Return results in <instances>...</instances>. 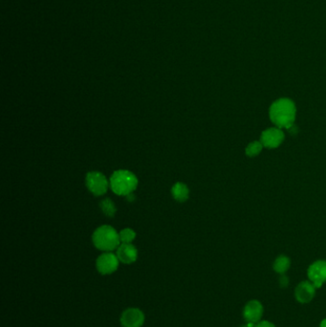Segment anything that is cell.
I'll use <instances>...</instances> for the list:
<instances>
[{
    "instance_id": "11",
    "label": "cell",
    "mask_w": 326,
    "mask_h": 327,
    "mask_svg": "<svg viewBox=\"0 0 326 327\" xmlns=\"http://www.w3.org/2000/svg\"><path fill=\"white\" fill-rule=\"evenodd\" d=\"M117 257L119 260L124 264H131L138 258V251L136 247L131 243H122L117 249Z\"/></svg>"
},
{
    "instance_id": "4",
    "label": "cell",
    "mask_w": 326,
    "mask_h": 327,
    "mask_svg": "<svg viewBox=\"0 0 326 327\" xmlns=\"http://www.w3.org/2000/svg\"><path fill=\"white\" fill-rule=\"evenodd\" d=\"M85 183L88 189L96 196L104 194L108 188V181L106 177L98 171H91L86 174Z\"/></svg>"
},
{
    "instance_id": "21",
    "label": "cell",
    "mask_w": 326,
    "mask_h": 327,
    "mask_svg": "<svg viewBox=\"0 0 326 327\" xmlns=\"http://www.w3.org/2000/svg\"><path fill=\"white\" fill-rule=\"evenodd\" d=\"M320 327H326V319H325L322 323H321V326Z\"/></svg>"
},
{
    "instance_id": "19",
    "label": "cell",
    "mask_w": 326,
    "mask_h": 327,
    "mask_svg": "<svg viewBox=\"0 0 326 327\" xmlns=\"http://www.w3.org/2000/svg\"><path fill=\"white\" fill-rule=\"evenodd\" d=\"M126 197H127V199H128V200H129V201H130V202H132V201H133V200H134V198H135V197H134V195H133V194H132V193H130V194H128V195H127V196H126Z\"/></svg>"
},
{
    "instance_id": "9",
    "label": "cell",
    "mask_w": 326,
    "mask_h": 327,
    "mask_svg": "<svg viewBox=\"0 0 326 327\" xmlns=\"http://www.w3.org/2000/svg\"><path fill=\"white\" fill-rule=\"evenodd\" d=\"M264 308L258 301H251L249 302L244 307L243 310V317L247 323L252 324H257L260 322L262 316H263Z\"/></svg>"
},
{
    "instance_id": "17",
    "label": "cell",
    "mask_w": 326,
    "mask_h": 327,
    "mask_svg": "<svg viewBox=\"0 0 326 327\" xmlns=\"http://www.w3.org/2000/svg\"><path fill=\"white\" fill-rule=\"evenodd\" d=\"M279 285L282 288H285L289 285V279L284 275H282V277L279 280Z\"/></svg>"
},
{
    "instance_id": "6",
    "label": "cell",
    "mask_w": 326,
    "mask_h": 327,
    "mask_svg": "<svg viewBox=\"0 0 326 327\" xmlns=\"http://www.w3.org/2000/svg\"><path fill=\"white\" fill-rule=\"evenodd\" d=\"M144 314L139 308H128L121 315V325L122 327H142L144 324Z\"/></svg>"
},
{
    "instance_id": "15",
    "label": "cell",
    "mask_w": 326,
    "mask_h": 327,
    "mask_svg": "<svg viewBox=\"0 0 326 327\" xmlns=\"http://www.w3.org/2000/svg\"><path fill=\"white\" fill-rule=\"evenodd\" d=\"M101 209H102L103 213L109 217H113L117 211L116 206L112 202L110 198H105L101 202Z\"/></svg>"
},
{
    "instance_id": "2",
    "label": "cell",
    "mask_w": 326,
    "mask_h": 327,
    "mask_svg": "<svg viewBox=\"0 0 326 327\" xmlns=\"http://www.w3.org/2000/svg\"><path fill=\"white\" fill-rule=\"evenodd\" d=\"M137 186L138 179L136 175L129 170H116L110 177V187L112 190L121 196H127L132 193Z\"/></svg>"
},
{
    "instance_id": "12",
    "label": "cell",
    "mask_w": 326,
    "mask_h": 327,
    "mask_svg": "<svg viewBox=\"0 0 326 327\" xmlns=\"http://www.w3.org/2000/svg\"><path fill=\"white\" fill-rule=\"evenodd\" d=\"M171 193L172 196L175 200H177L178 202H186L188 199L189 196V189L187 187V186L181 182H177L176 184L172 187L171 188Z\"/></svg>"
},
{
    "instance_id": "5",
    "label": "cell",
    "mask_w": 326,
    "mask_h": 327,
    "mask_svg": "<svg viewBox=\"0 0 326 327\" xmlns=\"http://www.w3.org/2000/svg\"><path fill=\"white\" fill-rule=\"evenodd\" d=\"M119 262L120 260L117 255H114L110 252H105L98 257L96 261V267L101 275L107 276L117 271Z\"/></svg>"
},
{
    "instance_id": "3",
    "label": "cell",
    "mask_w": 326,
    "mask_h": 327,
    "mask_svg": "<svg viewBox=\"0 0 326 327\" xmlns=\"http://www.w3.org/2000/svg\"><path fill=\"white\" fill-rule=\"evenodd\" d=\"M95 247L103 252H111L121 245L120 235L111 226L103 225L98 228L92 236Z\"/></svg>"
},
{
    "instance_id": "13",
    "label": "cell",
    "mask_w": 326,
    "mask_h": 327,
    "mask_svg": "<svg viewBox=\"0 0 326 327\" xmlns=\"http://www.w3.org/2000/svg\"><path fill=\"white\" fill-rule=\"evenodd\" d=\"M291 265V261L290 258L287 257L285 256H279V257H277V259L274 262V270L280 275H283L286 273Z\"/></svg>"
},
{
    "instance_id": "16",
    "label": "cell",
    "mask_w": 326,
    "mask_h": 327,
    "mask_svg": "<svg viewBox=\"0 0 326 327\" xmlns=\"http://www.w3.org/2000/svg\"><path fill=\"white\" fill-rule=\"evenodd\" d=\"M119 235H120L121 243L129 244V243H132V241L135 239L136 233L132 229L126 228V229H123L119 233Z\"/></svg>"
},
{
    "instance_id": "10",
    "label": "cell",
    "mask_w": 326,
    "mask_h": 327,
    "mask_svg": "<svg viewBox=\"0 0 326 327\" xmlns=\"http://www.w3.org/2000/svg\"><path fill=\"white\" fill-rule=\"evenodd\" d=\"M316 295V287L310 281L301 282L295 291L296 299L301 304L310 303Z\"/></svg>"
},
{
    "instance_id": "1",
    "label": "cell",
    "mask_w": 326,
    "mask_h": 327,
    "mask_svg": "<svg viewBox=\"0 0 326 327\" xmlns=\"http://www.w3.org/2000/svg\"><path fill=\"white\" fill-rule=\"evenodd\" d=\"M296 105L290 99L282 98L274 102L270 107V119L279 128L289 129L296 119Z\"/></svg>"
},
{
    "instance_id": "20",
    "label": "cell",
    "mask_w": 326,
    "mask_h": 327,
    "mask_svg": "<svg viewBox=\"0 0 326 327\" xmlns=\"http://www.w3.org/2000/svg\"><path fill=\"white\" fill-rule=\"evenodd\" d=\"M256 324H252V323H248V325H247V326H244V327H256Z\"/></svg>"
},
{
    "instance_id": "7",
    "label": "cell",
    "mask_w": 326,
    "mask_h": 327,
    "mask_svg": "<svg viewBox=\"0 0 326 327\" xmlns=\"http://www.w3.org/2000/svg\"><path fill=\"white\" fill-rule=\"evenodd\" d=\"M285 135L281 128L271 127L264 130L260 136V142L264 147L276 148L284 141Z\"/></svg>"
},
{
    "instance_id": "14",
    "label": "cell",
    "mask_w": 326,
    "mask_h": 327,
    "mask_svg": "<svg viewBox=\"0 0 326 327\" xmlns=\"http://www.w3.org/2000/svg\"><path fill=\"white\" fill-rule=\"evenodd\" d=\"M263 144L260 141H255L252 143H249L246 147V154L249 157H255L257 156L263 149Z\"/></svg>"
},
{
    "instance_id": "8",
    "label": "cell",
    "mask_w": 326,
    "mask_h": 327,
    "mask_svg": "<svg viewBox=\"0 0 326 327\" xmlns=\"http://www.w3.org/2000/svg\"><path fill=\"white\" fill-rule=\"evenodd\" d=\"M309 280L316 288H320L326 281V261L318 260L308 268Z\"/></svg>"
},
{
    "instance_id": "18",
    "label": "cell",
    "mask_w": 326,
    "mask_h": 327,
    "mask_svg": "<svg viewBox=\"0 0 326 327\" xmlns=\"http://www.w3.org/2000/svg\"><path fill=\"white\" fill-rule=\"evenodd\" d=\"M255 327H276L272 323L270 322H267V321H262V322H259L256 325Z\"/></svg>"
}]
</instances>
